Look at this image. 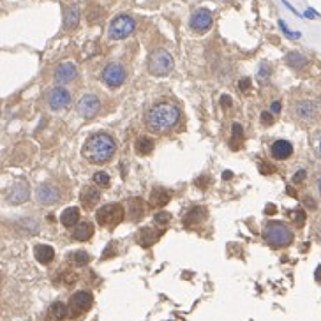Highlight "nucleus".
I'll list each match as a JSON object with an SVG mask.
<instances>
[{
  "instance_id": "f257e3e1",
  "label": "nucleus",
  "mask_w": 321,
  "mask_h": 321,
  "mask_svg": "<svg viewBox=\"0 0 321 321\" xmlns=\"http://www.w3.org/2000/svg\"><path fill=\"white\" fill-rule=\"evenodd\" d=\"M115 140L108 133H96L87 140L83 147V156L90 160L92 164H104L115 154Z\"/></svg>"
},
{
  "instance_id": "f03ea898",
  "label": "nucleus",
  "mask_w": 321,
  "mask_h": 321,
  "mask_svg": "<svg viewBox=\"0 0 321 321\" xmlns=\"http://www.w3.org/2000/svg\"><path fill=\"white\" fill-rule=\"evenodd\" d=\"M180 119V111L177 106L160 102V104L152 106L147 113V127L152 133H168L170 129L177 125Z\"/></svg>"
},
{
  "instance_id": "7ed1b4c3",
  "label": "nucleus",
  "mask_w": 321,
  "mask_h": 321,
  "mask_svg": "<svg viewBox=\"0 0 321 321\" xmlns=\"http://www.w3.org/2000/svg\"><path fill=\"white\" fill-rule=\"evenodd\" d=\"M263 237H265L266 243L275 249L288 247L289 243L293 242V231L289 229L288 224L281 222V221H270V222L265 226Z\"/></svg>"
},
{
  "instance_id": "20e7f679",
  "label": "nucleus",
  "mask_w": 321,
  "mask_h": 321,
  "mask_svg": "<svg viewBox=\"0 0 321 321\" xmlns=\"http://www.w3.org/2000/svg\"><path fill=\"white\" fill-rule=\"evenodd\" d=\"M173 69V57L164 48H157L148 55V73L152 76H166Z\"/></svg>"
},
{
  "instance_id": "39448f33",
  "label": "nucleus",
  "mask_w": 321,
  "mask_h": 321,
  "mask_svg": "<svg viewBox=\"0 0 321 321\" xmlns=\"http://www.w3.org/2000/svg\"><path fill=\"white\" fill-rule=\"evenodd\" d=\"M134 28H136V23H134V20L129 14H119L110 23L108 34H110L111 39L119 41V39H125V37L131 36L134 32Z\"/></svg>"
},
{
  "instance_id": "423d86ee",
  "label": "nucleus",
  "mask_w": 321,
  "mask_h": 321,
  "mask_svg": "<svg viewBox=\"0 0 321 321\" xmlns=\"http://www.w3.org/2000/svg\"><path fill=\"white\" fill-rule=\"evenodd\" d=\"M293 113L298 120L311 124V122H316V120L320 119L321 110L316 101H312V99H303V101H298L297 104H295Z\"/></svg>"
},
{
  "instance_id": "0eeeda50",
  "label": "nucleus",
  "mask_w": 321,
  "mask_h": 321,
  "mask_svg": "<svg viewBox=\"0 0 321 321\" xmlns=\"http://www.w3.org/2000/svg\"><path fill=\"white\" fill-rule=\"evenodd\" d=\"M96 219L101 226L119 224L120 221L124 219V208L120 205H106L97 210Z\"/></svg>"
},
{
  "instance_id": "6e6552de",
  "label": "nucleus",
  "mask_w": 321,
  "mask_h": 321,
  "mask_svg": "<svg viewBox=\"0 0 321 321\" xmlns=\"http://www.w3.org/2000/svg\"><path fill=\"white\" fill-rule=\"evenodd\" d=\"M99 110H101V101H99V97L94 96V94H85L78 101V104H76V111H78V115L83 117V119H92V117H96Z\"/></svg>"
},
{
  "instance_id": "1a4fd4ad",
  "label": "nucleus",
  "mask_w": 321,
  "mask_h": 321,
  "mask_svg": "<svg viewBox=\"0 0 321 321\" xmlns=\"http://www.w3.org/2000/svg\"><path fill=\"white\" fill-rule=\"evenodd\" d=\"M102 81L108 85V87H120L122 83L125 81V69L122 64H113L106 65L104 71H102Z\"/></svg>"
},
{
  "instance_id": "9d476101",
  "label": "nucleus",
  "mask_w": 321,
  "mask_h": 321,
  "mask_svg": "<svg viewBox=\"0 0 321 321\" xmlns=\"http://www.w3.org/2000/svg\"><path fill=\"white\" fill-rule=\"evenodd\" d=\"M48 106H50L53 111L65 110L71 106V94H69L65 88L57 87L48 94Z\"/></svg>"
},
{
  "instance_id": "9b49d317",
  "label": "nucleus",
  "mask_w": 321,
  "mask_h": 321,
  "mask_svg": "<svg viewBox=\"0 0 321 321\" xmlns=\"http://www.w3.org/2000/svg\"><path fill=\"white\" fill-rule=\"evenodd\" d=\"M191 28H193L194 32L198 34H203L206 32L208 28L212 27V13L208 9H196L191 16Z\"/></svg>"
},
{
  "instance_id": "f8f14e48",
  "label": "nucleus",
  "mask_w": 321,
  "mask_h": 321,
  "mask_svg": "<svg viewBox=\"0 0 321 321\" xmlns=\"http://www.w3.org/2000/svg\"><path fill=\"white\" fill-rule=\"evenodd\" d=\"M28 198H30V189H28L27 182H18L7 194V201L11 205H21V203L28 201Z\"/></svg>"
},
{
  "instance_id": "ddd939ff",
  "label": "nucleus",
  "mask_w": 321,
  "mask_h": 321,
  "mask_svg": "<svg viewBox=\"0 0 321 321\" xmlns=\"http://www.w3.org/2000/svg\"><path fill=\"white\" fill-rule=\"evenodd\" d=\"M53 78L59 85H65V83L73 81L76 78V65L71 64V62H64V64H60L59 67L55 69V73H53Z\"/></svg>"
},
{
  "instance_id": "4468645a",
  "label": "nucleus",
  "mask_w": 321,
  "mask_h": 321,
  "mask_svg": "<svg viewBox=\"0 0 321 321\" xmlns=\"http://www.w3.org/2000/svg\"><path fill=\"white\" fill-rule=\"evenodd\" d=\"M36 198L41 205H55V203L60 200V194L53 185L44 183V185H41V187L36 191Z\"/></svg>"
},
{
  "instance_id": "2eb2a0df",
  "label": "nucleus",
  "mask_w": 321,
  "mask_h": 321,
  "mask_svg": "<svg viewBox=\"0 0 321 321\" xmlns=\"http://www.w3.org/2000/svg\"><path fill=\"white\" fill-rule=\"evenodd\" d=\"M92 302H94V297L88 291H78L71 297V309L74 312H85L90 309Z\"/></svg>"
},
{
  "instance_id": "dca6fc26",
  "label": "nucleus",
  "mask_w": 321,
  "mask_h": 321,
  "mask_svg": "<svg viewBox=\"0 0 321 321\" xmlns=\"http://www.w3.org/2000/svg\"><path fill=\"white\" fill-rule=\"evenodd\" d=\"M270 154L274 159L284 160L293 154V145H291L289 141H286V140H277V141L272 143Z\"/></svg>"
},
{
  "instance_id": "f3484780",
  "label": "nucleus",
  "mask_w": 321,
  "mask_h": 321,
  "mask_svg": "<svg viewBox=\"0 0 321 321\" xmlns=\"http://www.w3.org/2000/svg\"><path fill=\"white\" fill-rule=\"evenodd\" d=\"M80 200H81V205L85 206L87 210H92V206H96L97 201L101 200V193H99L96 187H85L81 191Z\"/></svg>"
},
{
  "instance_id": "a211bd4d",
  "label": "nucleus",
  "mask_w": 321,
  "mask_h": 321,
  "mask_svg": "<svg viewBox=\"0 0 321 321\" xmlns=\"http://www.w3.org/2000/svg\"><path fill=\"white\" fill-rule=\"evenodd\" d=\"M34 256H36V260L41 263V265H48V263L53 261V258H55V251H53V247H50V245L39 243V245L34 247Z\"/></svg>"
},
{
  "instance_id": "6ab92c4d",
  "label": "nucleus",
  "mask_w": 321,
  "mask_h": 321,
  "mask_svg": "<svg viewBox=\"0 0 321 321\" xmlns=\"http://www.w3.org/2000/svg\"><path fill=\"white\" fill-rule=\"evenodd\" d=\"M78 219H80V208H76V206H69V208H65V210L60 214V222L64 226H67V228L76 224Z\"/></svg>"
},
{
  "instance_id": "aec40b11",
  "label": "nucleus",
  "mask_w": 321,
  "mask_h": 321,
  "mask_svg": "<svg viewBox=\"0 0 321 321\" xmlns=\"http://www.w3.org/2000/svg\"><path fill=\"white\" fill-rule=\"evenodd\" d=\"M145 214V205H143V200L140 198H131L129 200V216L133 221H140Z\"/></svg>"
},
{
  "instance_id": "412c9836",
  "label": "nucleus",
  "mask_w": 321,
  "mask_h": 321,
  "mask_svg": "<svg viewBox=\"0 0 321 321\" xmlns=\"http://www.w3.org/2000/svg\"><path fill=\"white\" fill-rule=\"evenodd\" d=\"M170 201V193L162 187H156L150 194V205L152 206H164Z\"/></svg>"
},
{
  "instance_id": "4be33fe9",
  "label": "nucleus",
  "mask_w": 321,
  "mask_h": 321,
  "mask_svg": "<svg viewBox=\"0 0 321 321\" xmlns=\"http://www.w3.org/2000/svg\"><path fill=\"white\" fill-rule=\"evenodd\" d=\"M206 219V210L203 208V206H194V208H191L187 214V217H185V224L187 226H194V224H200L201 221Z\"/></svg>"
},
{
  "instance_id": "5701e85b",
  "label": "nucleus",
  "mask_w": 321,
  "mask_h": 321,
  "mask_svg": "<svg viewBox=\"0 0 321 321\" xmlns=\"http://www.w3.org/2000/svg\"><path fill=\"white\" fill-rule=\"evenodd\" d=\"M92 233H94L92 224H88V222H81V224H78V228L73 231V239L78 240V242H87V240L92 237Z\"/></svg>"
},
{
  "instance_id": "b1692460",
  "label": "nucleus",
  "mask_w": 321,
  "mask_h": 321,
  "mask_svg": "<svg viewBox=\"0 0 321 321\" xmlns=\"http://www.w3.org/2000/svg\"><path fill=\"white\" fill-rule=\"evenodd\" d=\"M78 20H80V9L76 5H71L65 9V14H64V28H74L78 25Z\"/></svg>"
},
{
  "instance_id": "393cba45",
  "label": "nucleus",
  "mask_w": 321,
  "mask_h": 321,
  "mask_svg": "<svg viewBox=\"0 0 321 321\" xmlns=\"http://www.w3.org/2000/svg\"><path fill=\"white\" fill-rule=\"evenodd\" d=\"M136 152L140 154V156H148L152 150H154V140L148 136H140L136 140Z\"/></svg>"
},
{
  "instance_id": "a878e982",
  "label": "nucleus",
  "mask_w": 321,
  "mask_h": 321,
  "mask_svg": "<svg viewBox=\"0 0 321 321\" xmlns=\"http://www.w3.org/2000/svg\"><path fill=\"white\" fill-rule=\"evenodd\" d=\"M286 64L293 69H303L307 65V59L302 53H298V51H291V53L286 55Z\"/></svg>"
},
{
  "instance_id": "bb28decb",
  "label": "nucleus",
  "mask_w": 321,
  "mask_h": 321,
  "mask_svg": "<svg viewBox=\"0 0 321 321\" xmlns=\"http://www.w3.org/2000/svg\"><path fill=\"white\" fill-rule=\"evenodd\" d=\"M73 261L78 266H85L90 261V256H88V252H85V251H76V252H73Z\"/></svg>"
},
{
  "instance_id": "cd10ccee",
  "label": "nucleus",
  "mask_w": 321,
  "mask_h": 321,
  "mask_svg": "<svg viewBox=\"0 0 321 321\" xmlns=\"http://www.w3.org/2000/svg\"><path fill=\"white\" fill-rule=\"evenodd\" d=\"M94 183L99 185V187H106V185L110 183V177H108V173H104V171H97V173L94 175Z\"/></svg>"
},
{
  "instance_id": "c85d7f7f",
  "label": "nucleus",
  "mask_w": 321,
  "mask_h": 321,
  "mask_svg": "<svg viewBox=\"0 0 321 321\" xmlns=\"http://www.w3.org/2000/svg\"><path fill=\"white\" fill-rule=\"evenodd\" d=\"M18 224H21L23 228H28V231L30 233H37L39 231V222L37 221H34V219H21V221H18Z\"/></svg>"
},
{
  "instance_id": "c756f323",
  "label": "nucleus",
  "mask_w": 321,
  "mask_h": 321,
  "mask_svg": "<svg viewBox=\"0 0 321 321\" xmlns=\"http://www.w3.org/2000/svg\"><path fill=\"white\" fill-rule=\"evenodd\" d=\"M270 73H272L270 65L266 64V62H261V65L258 69V78H260V81H266V80L270 78Z\"/></svg>"
},
{
  "instance_id": "7c9ffc66",
  "label": "nucleus",
  "mask_w": 321,
  "mask_h": 321,
  "mask_svg": "<svg viewBox=\"0 0 321 321\" xmlns=\"http://www.w3.org/2000/svg\"><path fill=\"white\" fill-rule=\"evenodd\" d=\"M65 311H67V309H65V305H64V303H62V302H55V303H53V305H51V312L55 314L57 320H60V318H64V316H65Z\"/></svg>"
},
{
  "instance_id": "2f4dec72",
  "label": "nucleus",
  "mask_w": 321,
  "mask_h": 321,
  "mask_svg": "<svg viewBox=\"0 0 321 321\" xmlns=\"http://www.w3.org/2000/svg\"><path fill=\"white\" fill-rule=\"evenodd\" d=\"M154 221H156V224H166L170 221V214L168 212H157Z\"/></svg>"
},
{
  "instance_id": "473e14b6",
  "label": "nucleus",
  "mask_w": 321,
  "mask_h": 321,
  "mask_svg": "<svg viewBox=\"0 0 321 321\" xmlns=\"http://www.w3.org/2000/svg\"><path fill=\"white\" fill-rule=\"evenodd\" d=\"M293 221L297 226H302L303 222H305V214H303V210H295L293 212Z\"/></svg>"
},
{
  "instance_id": "72a5a7b5",
  "label": "nucleus",
  "mask_w": 321,
  "mask_h": 321,
  "mask_svg": "<svg viewBox=\"0 0 321 321\" xmlns=\"http://www.w3.org/2000/svg\"><path fill=\"white\" fill-rule=\"evenodd\" d=\"M305 177H307L305 170H298L297 173L293 175V182H295V183H302L303 180H305Z\"/></svg>"
},
{
  "instance_id": "f704fd0d",
  "label": "nucleus",
  "mask_w": 321,
  "mask_h": 321,
  "mask_svg": "<svg viewBox=\"0 0 321 321\" xmlns=\"http://www.w3.org/2000/svg\"><path fill=\"white\" fill-rule=\"evenodd\" d=\"M231 131H233V136L239 138V140H242L243 138V129L240 124H233V127H231Z\"/></svg>"
},
{
  "instance_id": "c9c22d12",
  "label": "nucleus",
  "mask_w": 321,
  "mask_h": 321,
  "mask_svg": "<svg viewBox=\"0 0 321 321\" xmlns=\"http://www.w3.org/2000/svg\"><path fill=\"white\" fill-rule=\"evenodd\" d=\"M261 122L265 125H272V122H274V117H272V113H268V111H263V113H261Z\"/></svg>"
},
{
  "instance_id": "e433bc0d",
  "label": "nucleus",
  "mask_w": 321,
  "mask_h": 321,
  "mask_svg": "<svg viewBox=\"0 0 321 321\" xmlns=\"http://www.w3.org/2000/svg\"><path fill=\"white\" fill-rule=\"evenodd\" d=\"M249 87H251V80H249V78H242V80L239 81V88H240V90L245 92Z\"/></svg>"
},
{
  "instance_id": "4c0bfd02",
  "label": "nucleus",
  "mask_w": 321,
  "mask_h": 321,
  "mask_svg": "<svg viewBox=\"0 0 321 321\" xmlns=\"http://www.w3.org/2000/svg\"><path fill=\"white\" fill-rule=\"evenodd\" d=\"M314 150H316V154L321 157V133L316 136V140H314Z\"/></svg>"
},
{
  "instance_id": "58836bf2",
  "label": "nucleus",
  "mask_w": 321,
  "mask_h": 321,
  "mask_svg": "<svg viewBox=\"0 0 321 321\" xmlns=\"http://www.w3.org/2000/svg\"><path fill=\"white\" fill-rule=\"evenodd\" d=\"M260 171H261V173H265V175L274 173V170H272V166H270V164H266V162H263V164L260 166Z\"/></svg>"
},
{
  "instance_id": "ea45409f",
  "label": "nucleus",
  "mask_w": 321,
  "mask_h": 321,
  "mask_svg": "<svg viewBox=\"0 0 321 321\" xmlns=\"http://www.w3.org/2000/svg\"><path fill=\"white\" fill-rule=\"evenodd\" d=\"M221 101H222V106H226V108H228V106L231 104V97H229V96H222V97H221Z\"/></svg>"
},
{
  "instance_id": "a19ab883",
  "label": "nucleus",
  "mask_w": 321,
  "mask_h": 321,
  "mask_svg": "<svg viewBox=\"0 0 321 321\" xmlns=\"http://www.w3.org/2000/svg\"><path fill=\"white\" fill-rule=\"evenodd\" d=\"M270 110H272V113H279V111H281V104H279L277 101L272 102V108H270Z\"/></svg>"
},
{
  "instance_id": "79ce46f5",
  "label": "nucleus",
  "mask_w": 321,
  "mask_h": 321,
  "mask_svg": "<svg viewBox=\"0 0 321 321\" xmlns=\"http://www.w3.org/2000/svg\"><path fill=\"white\" fill-rule=\"evenodd\" d=\"M305 203H307L309 208H314V206H316V203H314V200H312V198H305Z\"/></svg>"
},
{
  "instance_id": "37998d69",
  "label": "nucleus",
  "mask_w": 321,
  "mask_h": 321,
  "mask_svg": "<svg viewBox=\"0 0 321 321\" xmlns=\"http://www.w3.org/2000/svg\"><path fill=\"white\" fill-rule=\"evenodd\" d=\"M316 187H318V194L321 196V175L318 177V180H316Z\"/></svg>"
},
{
  "instance_id": "c03bdc74",
  "label": "nucleus",
  "mask_w": 321,
  "mask_h": 321,
  "mask_svg": "<svg viewBox=\"0 0 321 321\" xmlns=\"http://www.w3.org/2000/svg\"><path fill=\"white\" fill-rule=\"evenodd\" d=\"M274 212H277V208H275L274 205H268V206H266V214H274Z\"/></svg>"
},
{
  "instance_id": "a18cd8bd",
  "label": "nucleus",
  "mask_w": 321,
  "mask_h": 321,
  "mask_svg": "<svg viewBox=\"0 0 321 321\" xmlns=\"http://www.w3.org/2000/svg\"><path fill=\"white\" fill-rule=\"evenodd\" d=\"M316 279L321 281V266H318V268H316Z\"/></svg>"
},
{
  "instance_id": "49530a36",
  "label": "nucleus",
  "mask_w": 321,
  "mask_h": 321,
  "mask_svg": "<svg viewBox=\"0 0 321 321\" xmlns=\"http://www.w3.org/2000/svg\"><path fill=\"white\" fill-rule=\"evenodd\" d=\"M231 175H233L231 171H224V175H222V177H224V179L228 180V179H231Z\"/></svg>"
}]
</instances>
